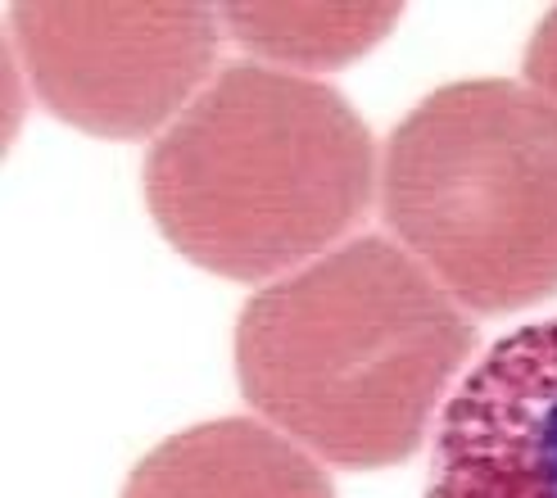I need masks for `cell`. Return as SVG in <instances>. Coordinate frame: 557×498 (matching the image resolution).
Returning a JSON list of instances; mask_svg holds the SVG:
<instances>
[{"mask_svg": "<svg viewBox=\"0 0 557 498\" xmlns=\"http://www.w3.org/2000/svg\"><path fill=\"white\" fill-rule=\"evenodd\" d=\"M426 498H557V318L504 336L449 395Z\"/></svg>", "mask_w": 557, "mask_h": 498, "instance_id": "5b68a950", "label": "cell"}, {"mask_svg": "<svg viewBox=\"0 0 557 498\" xmlns=\"http://www.w3.org/2000/svg\"><path fill=\"white\" fill-rule=\"evenodd\" d=\"M123 498H336V489L290 435L255 418H222L150 449Z\"/></svg>", "mask_w": 557, "mask_h": 498, "instance_id": "8992f818", "label": "cell"}, {"mask_svg": "<svg viewBox=\"0 0 557 498\" xmlns=\"http://www.w3.org/2000/svg\"><path fill=\"white\" fill-rule=\"evenodd\" d=\"M381 213L471 313L557 295V109L517 82H454L395 127Z\"/></svg>", "mask_w": 557, "mask_h": 498, "instance_id": "3957f363", "label": "cell"}, {"mask_svg": "<svg viewBox=\"0 0 557 498\" xmlns=\"http://www.w3.org/2000/svg\"><path fill=\"white\" fill-rule=\"evenodd\" d=\"M525 87L557 109V10L544 14L531 46H525Z\"/></svg>", "mask_w": 557, "mask_h": 498, "instance_id": "ba28073f", "label": "cell"}, {"mask_svg": "<svg viewBox=\"0 0 557 498\" xmlns=\"http://www.w3.org/2000/svg\"><path fill=\"white\" fill-rule=\"evenodd\" d=\"M399 5H222L227 37L272 64L341 69L399 23Z\"/></svg>", "mask_w": 557, "mask_h": 498, "instance_id": "52a82bcc", "label": "cell"}, {"mask_svg": "<svg viewBox=\"0 0 557 498\" xmlns=\"http://www.w3.org/2000/svg\"><path fill=\"white\" fill-rule=\"evenodd\" d=\"M476 349L458 299L385 236H358L276 276L240 309L249 408L349 472L408 462Z\"/></svg>", "mask_w": 557, "mask_h": 498, "instance_id": "6da1fadb", "label": "cell"}, {"mask_svg": "<svg viewBox=\"0 0 557 498\" xmlns=\"http://www.w3.org/2000/svg\"><path fill=\"white\" fill-rule=\"evenodd\" d=\"M376 190V146L326 82L227 64L163 127L146 204L182 259L227 282H268L349 236Z\"/></svg>", "mask_w": 557, "mask_h": 498, "instance_id": "7a4b0ae2", "label": "cell"}, {"mask_svg": "<svg viewBox=\"0 0 557 498\" xmlns=\"http://www.w3.org/2000/svg\"><path fill=\"white\" fill-rule=\"evenodd\" d=\"M213 5H10V41L54 119L141 141L186 114L218 60Z\"/></svg>", "mask_w": 557, "mask_h": 498, "instance_id": "277c9868", "label": "cell"}]
</instances>
